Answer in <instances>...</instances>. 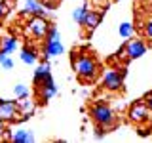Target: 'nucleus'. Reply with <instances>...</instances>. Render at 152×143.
Wrapping results in <instances>:
<instances>
[{
	"label": "nucleus",
	"instance_id": "obj_16",
	"mask_svg": "<svg viewBox=\"0 0 152 143\" xmlns=\"http://www.w3.org/2000/svg\"><path fill=\"white\" fill-rule=\"evenodd\" d=\"M21 61L27 65L34 63L36 61V50H32V48H23L21 50Z\"/></svg>",
	"mask_w": 152,
	"mask_h": 143
},
{
	"label": "nucleus",
	"instance_id": "obj_21",
	"mask_svg": "<svg viewBox=\"0 0 152 143\" xmlns=\"http://www.w3.org/2000/svg\"><path fill=\"white\" fill-rule=\"evenodd\" d=\"M145 36L148 38V40H152V19H148L145 25Z\"/></svg>",
	"mask_w": 152,
	"mask_h": 143
},
{
	"label": "nucleus",
	"instance_id": "obj_1",
	"mask_svg": "<svg viewBox=\"0 0 152 143\" xmlns=\"http://www.w3.org/2000/svg\"><path fill=\"white\" fill-rule=\"evenodd\" d=\"M72 69L76 71V74L82 82H91L97 76V61L88 52L72 54Z\"/></svg>",
	"mask_w": 152,
	"mask_h": 143
},
{
	"label": "nucleus",
	"instance_id": "obj_6",
	"mask_svg": "<svg viewBox=\"0 0 152 143\" xmlns=\"http://www.w3.org/2000/svg\"><path fill=\"white\" fill-rule=\"evenodd\" d=\"M148 116H150V111H148V107H146V103L139 101V103L131 105V109H129V120L131 122H137V124L146 122Z\"/></svg>",
	"mask_w": 152,
	"mask_h": 143
},
{
	"label": "nucleus",
	"instance_id": "obj_7",
	"mask_svg": "<svg viewBox=\"0 0 152 143\" xmlns=\"http://www.w3.org/2000/svg\"><path fill=\"white\" fill-rule=\"evenodd\" d=\"M57 92V86L53 84V78L51 76H48L46 80H42L40 84H38V95H40V101H48V99H51Z\"/></svg>",
	"mask_w": 152,
	"mask_h": 143
},
{
	"label": "nucleus",
	"instance_id": "obj_12",
	"mask_svg": "<svg viewBox=\"0 0 152 143\" xmlns=\"http://www.w3.org/2000/svg\"><path fill=\"white\" fill-rule=\"evenodd\" d=\"M19 114H21L23 118H27V116H31L32 113H34V109H36V103L34 101H28V99H19Z\"/></svg>",
	"mask_w": 152,
	"mask_h": 143
},
{
	"label": "nucleus",
	"instance_id": "obj_5",
	"mask_svg": "<svg viewBox=\"0 0 152 143\" xmlns=\"http://www.w3.org/2000/svg\"><path fill=\"white\" fill-rule=\"evenodd\" d=\"M19 114V103L10 99H0V120L2 122H13Z\"/></svg>",
	"mask_w": 152,
	"mask_h": 143
},
{
	"label": "nucleus",
	"instance_id": "obj_9",
	"mask_svg": "<svg viewBox=\"0 0 152 143\" xmlns=\"http://www.w3.org/2000/svg\"><path fill=\"white\" fill-rule=\"evenodd\" d=\"M63 42L61 38H46V44H44V55L46 57H55L63 54Z\"/></svg>",
	"mask_w": 152,
	"mask_h": 143
},
{
	"label": "nucleus",
	"instance_id": "obj_19",
	"mask_svg": "<svg viewBox=\"0 0 152 143\" xmlns=\"http://www.w3.org/2000/svg\"><path fill=\"white\" fill-rule=\"evenodd\" d=\"M13 94H15V99H25V97H28V88L25 84H17L13 88Z\"/></svg>",
	"mask_w": 152,
	"mask_h": 143
},
{
	"label": "nucleus",
	"instance_id": "obj_20",
	"mask_svg": "<svg viewBox=\"0 0 152 143\" xmlns=\"http://www.w3.org/2000/svg\"><path fill=\"white\" fill-rule=\"evenodd\" d=\"M118 32H120V36H122V38L131 36V32H133V25H131V23H122L120 29H118Z\"/></svg>",
	"mask_w": 152,
	"mask_h": 143
},
{
	"label": "nucleus",
	"instance_id": "obj_4",
	"mask_svg": "<svg viewBox=\"0 0 152 143\" xmlns=\"http://www.w3.org/2000/svg\"><path fill=\"white\" fill-rule=\"evenodd\" d=\"M103 86L107 90H110V92H118V90L124 88V71L120 73V71L116 69H108L104 71L103 74Z\"/></svg>",
	"mask_w": 152,
	"mask_h": 143
},
{
	"label": "nucleus",
	"instance_id": "obj_25",
	"mask_svg": "<svg viewBox=\"0 0 152 143\" xmlns=\"http://www.w3.org/2000/svg\"><path fill=\"white\" fill-rule=\"evenodd\" d=\"M4 124H6V122H2V120H0V139H2V137L8 133V130H6V126H4Z\"/></svg>",
	"mask_w": 152,
	"mask_h": 143
},
{
	"label": "nucleus",
	"instance_id": "obj_23",
	"mask_svg": "<svg viewBox=\"0 0 152 143\" xmlns=\"http://www.w3.org/2000/svg\"><path fill=\"white\" fill-rule=\"evenodd\" d=\"M40 2H42V4H44V6H46V8H50V10H51V8H55V4H57V0H40Z\"/></svg>",
	"mask_w": 152,
	"mask_h": 143
},
{
	"label": "nucleus",
	"instance_id": "obj_26",
	"mask_svg": "<svg viewBox=\"0 0 152 143\" xmlns=\"http://www.w3.org/2000/svg\"><path fill=\"white\" fill-rule=\"evenodd\" d=\"M145 103H146V107H148V111L152 113V94H150V95H146V99H145Z\"/></svg>",
	"mask_w": 152,
	"mask_h": 143
},
{
	"label": "nucleus",
	"instance_id": "obj_11",
	"mask_svg": "<svg viewBox=\"0 0 152 143\" xmlns=\"http://www.w3.org/2000/svg\"><path fill=\"white\" fill-rule=\"evenodd\" d=\"M101 19H103V13H99V12H95V10H88V13H86V17H84V23L82 25L88 29V31H93L95 27L101 23Z\"/></svg>",
	"mask_w": 152,
	"mask_h": 143
},
{
	"label": "nucleus",
	"instance_id": "obj_3",
	"mask_svg": "<svg viewBox=\"0 0 152 143\" xmlns=\"http://www.w3.org/2000/svg\"><path fill=\"white\" fill-rule=\"evenodd\" d=\"M50 31V23L46 21L42 15H32L27 23V35L34 36V38H44Z\"/></svg>",
	"mask_w": 152,
	"mask_h": 143
},
{
	"label": "nucleus",
	"instance_id": "obj_22",
	"mask_svg": "<svg viewBox=\"0 0 152 143\" xmlns=\"http://www.w3.org/2000/svg\"><path fill=\"white\" fill-rule=\"evenodd\" d=\"M46 38H59V31H57V27H50Z\"/></svg>",
	"mask_w": 152,
	"mask_h": 143
},
{
	"label": "nucleus",
	"instance_id": "obj_13",
	"mask_svg": "<svg viewBox=\"0 0 152 143\" xmlns=\"http://www.w3.org/2000/svg\"><path fill=\"white\" fill-rule=\"evenodd\" d=\"M23 2H25V8H23L25 13H32V15H42L44 13V8L38 0H23Z\"/></svg>",
	"mask_w": 152,
	"mask_h": 143
},
{
	"label": "nucleus",
	"instance_id": "obj_15",
	"mask_svg": "<svg viewBox=\"0 0 152 143\" xmlns=\"http://www.w3.org/2000/svg\"><path fill=\"white\" fill-rule=\"evenodd\" d=\"M48 76H51L50 73V63H42V65H38V69L34 71V84L38 86L42 82V80H46Z\"/></svg>",
	"mask_w": 152,
	"mask_h": 143
},
{
	"label": "nucleus",
	"instance_id": "obj_18",
	"mask_svg": "<svg viewBox=\"0 0 152 143\" xmlns=\"http://www.w3.org/2000/svg\"><path fill=\"white\" fill-rule=\"evenodd\" d=\"M86 13H88V8H86V6H80V8H76L74 12H72V19H74L76 23H78V25H82Z\"/></svg>",
	"mask_w": 152,
	"mask_h": 143
},
{
	"label": "nucleus",
	"instance_id": "obj_8",
	"mask_svg": "<svg viewBox=\"0 0 152 143\" xmlns=\"http://www.w3.org/2000/svg\"><path fill=\"white\" fill-rule=\"evenodd\" d=\"M146 54V44L142 40H129L127 42V46H126V55L129 57V59H139L141 55H145Z\"/></svg>",
	"mask_w": 152,
	"mask_h": 143
},
{
	"label": "nucleus",
	"instance_id": "obj_24",
	"mask_svg": "<svg viewBox=\"0 0 152 143\" xmlns=\"http://www.w3.org/2000/svg\"><path fill=\"white\" fill-rule=\"evenodd\" d=\"M6 12H8V10H6V4H4V0H0V21L4 19V15H6Z\"/></svg>",
	"mask_w": 152,
	"mask_h": 143
},
{
	"label": "nucleus",
	"instance_id": "obj_17",
	"mask_svg": "<svg viewBox=\"0 0 152 143\" xmlns=\"http://www.w3.org/2000/svg\"><path fill=\"white\" fill-rule=\"evenodd\" d=\"M0 67H2L4 71L13 69V59L6 54V52H0Z\"/></svg>",
	"mask_w": 152,
	"mask_h": 143
},
{
	"label": "nucleus",
	"instance_id": "obj_10",
	"mask_svg": "<svg viewBox=\"0 0 152 143\" xmlns=\"http://www.w3.org/2000/svg\"><path fill=\"white\" fill-rule=\"evenodd\" d=\"M8 141H12V143H31V141H34V133L31 130L19 128V130H13L8 136Z\"/></svg>",
	"mask_w": 152,
	"mask_h": 143
},
{
	"label": "nucleus",
	"instance_id": "obj_2",
	"mask_svg": "<svg viewBox=\"0 0 152 143\" xmlns=\"http://www.w3.org/2000/svg\"><path fill=\"white\" fill-rule=\"evenodd\" d=\"M89 114H91L93 122L99 124V126H104L107 130L114 128V122H116V116H114L112 109L104 103H95L91 109H89Z\"/></svg>",
	"mask_w": 152,
	"mask_h": 143
},
{
	"label": "nucleus",
	"instance_id": "obj_14",
	"mask_svg": "<svg viewBox=\"0 0 152 143\" xmlns=\"http://www.w3.org/2000/svg\"><path fill=\"white\" fill-rule=\"evenodd\" d=\"M17 50V38L15 36H6L0 40V52H6V54H12V52Z\"/></svg>",
	"mask_w": 152,
	"mask_h": 143
},
{
	"label": "nucleus",
	"instance_id": "obj_27",
	"mask_svg": "<svg viewBox=\"0 0 152 143\" xmlns=\"http://www.w3.org/2000/svg\"><path fill=\"white\" fill-rule=\"evenodd\" d=\"M84 2H86V0H84Z\"/></svg>",
	"mask_w": 152,
	"mask_h": 143
}]
</instances>
